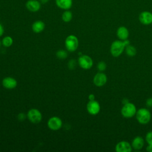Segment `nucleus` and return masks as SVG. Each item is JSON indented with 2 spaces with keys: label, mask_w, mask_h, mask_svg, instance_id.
<instances>
[{
  "label": "nucleus",
  "mask_w": 152,
  "mask_h": 152,
  "mask_svg": "<svg viewBox=\"0 0 152 152\" xmlns=\"http://www.w3.org/2000/svg\"><path fill=\"white\" fill-rule=\"evenodd\" d=\"M136 118L141 124H147L151 119V113L146 108H141L136 112Z\"/></svg>",
  "instance_id": "nucleus-1"
},
{
  "label": "nucleus",
  "mask_w": 152,
  "mask_h": 152,
  "mask_svg": "<svg viewBox=\"0 0 152 152\" xmlns=\"http://www.w3.org/2000/svg\"><path fill=\"white\" fill-rule=\"evenodd\" d=\"M125 46L122 40H115L111 44L110 51L112 55L114 57H118L124 52Z\"/></svg>",
  "instance_id": "nucleus-2"
},
{
  "label": "nucleus",
  "mask_w": 152,
  "mask_h": 152,
  "mask_svg": "<svg viewBox=\"0 0 152 152\" xmlns=\"http://www.w3.org/2000/svg\"><path fill=\"white\" fill-rule=\"evenodd\" d=\"M121 114L125 118H131L136 114L137 109L135 106L130 102H128L122 106L121 109Z\"/></svg>",
  "instance_id": "nucleus-3"
},
{
  "label": "nucleus",
  "mask_w": 152,
  "mask_h": 152,
  "mask_svg": "<svg viewBox=\"0 0 152 152\" xmlns=\"http://www.w3.org/2000/svg\"><path fill=\"white\" fill-rule=\"evenodd\" d=\"M65 45L69 52L75 51L78 46V38L74 35L68 36L65 41Z\"/></svg>",
  "instance_id": "nucleus-4"
},
{
  "label": "nucleus",
  "mask_w": 152,
  "mask_h": 152,
  "mask_svg": "<svg viewBox=\"0 0 152 152\" xmlns=\"http://www.w3.org/2000/svg\"><path fill=\"white\" fill-rule=\"evenodd\" d=\"M27 117L31 122L33 124H38L41 121L42 116L38 109H31L28 110L27 113Z\"/></svg>",
  "instance_id": "nucleus-5"
},
{
  "label": "nucleus",
  "mask_w": 152,
  "mask_h": 152,
  "mask_svg": "<svg viewBox=\"0 0 152 152\" xmlns=\"http://www.w3.org/2000/svg\"><path fill=\"white\" fill-rule=\"evenodd\" d=\"M78 64L81 68L84 69H88L91 68L93 62L91 57L88 55H81L78 58Z\"/></svg>",
  "instance_id": "nucleus-6"
},
{
  "label": "nucleus",
  "mask_w": 152,
  "mask_h": 152,
  "mask_svg": "<svg viewBox=\"0 0 152 152\" xmlns=\"http://www.w3.org/2000/svg\"><path fill=\"white\" fill-rule=\"evenodd\" d=\"M62 125V122L61 119L57 116H53L50 118L48 122V126L49 128L53 131L59 129L61 128Z\"/></svg>",
  "instance_id": "nucleus-7"
},
{
  "label": "nucleus",
  "mask_w": 152,
  "mask_h": 152,
  "mask_svg": "<svg viewBox=\"0 0 152 152\" xmlns=\"http://www.w3.org/2000/svg\"><path fill=\"white\" fill-rule=\"evenodd\" d=\"M87 110L90 114L92 115H96L100 112V104L98 102L94 100H90L87 104Z\"/></svg>",
  "instance_id": "nucleus-8"
},
{
  "label": "nucleus",
  "mask_w": 152,
  "mask_h": 152,
  "mask_svg": "<svg viewBox=\"0 0 152 152\" xmlns=\"http://www.w3.org/2000/svg\"><path fill=\"white\" fill-rule=\"evenodd\" d=\"M107 82L106 75L102 72L97 73L93 78V83L97 87H102Z\"/></svg>",
  "instance_id": "nucleus-9"
},
{
  "label": "nucleus",
  "mask_w": 152,
  "mask_h": 152,
  "mask_svg": "<svg viewBox=\"0 0 152 152\" xmlns=\"http://www.w3.org/2000/svg\"><path fill=\"white\" fill-rule=\"evenodd\" d=\"M132 148L131 145L126 141H121L115 146V150L117 152H131Z\"/></svg>",
  "instance_id": "nucleus-10"
},
{
  "label": "nucleus",
  "mask_w": 152,
  "mask_h": 152,
  "mask_svg": "<svg viewBox=\"0 0 152 152\" xmlns=\"http://www.w3.org/2000/svg\"><path fill=\"white\" fill-rule=\"evenodd\" d=\"M139 20L144 25H149L152 23V13L144 11L139 15Z\"/></svg>",
  "instance_id": "nucleus-11"
},
{
  "label": "nucleus",
  "mask_w": 152,
  "mask_h": 152,
  "mask_svg": "<svg viewBox=\"0 0 152 152\" xmlns=\"http://www.w3.org/2000/svg\"><path fill=\"white\" fill-rule=\"evenodd\" d=\"M26 8L30 12H35L41 8V3L37 0H28L26 4Z\"/></svg>",
  "instance_id": "nucleus-12"
},
{
  "label": "nucleus",
  "mask_w": 152,
  "mask_h": 152,
  "mask_svg": "<svg viewBox=\"0 0 152 152\" xmlns=\"http://www.w3.org/2000/svg\"><path fill=\"white\" fill-rule=\"evenodd\" d=\"M2 85L5 88L7 89H12L17 86V82L15 78L10 77H7L3 79Z\"/></svg>",
  "instance_id": "nucleus-13"
},
{
  "label": "nucleus",
  "mask_w": 152,
  "mask_h": 152,
  "mask_svg": "<svg viewBox=\"0 0 152 152\" xmlns=\"http://www.w3.org/2000/svg\"><path fill=\"white\" fill-rule=\"evenodd\" d=\"M144 144V139L140 137V136H137L135 137L131 143V146L132 148H133L135 150H140L142 149Z\"/></svg>",
  "instance_id": "nucleus-14"
},
{
  "label": "nucleus",
  "mask_w": 152,
  "mask_h": 152,
  "mask_svg": "<svg viewBox=\"0 0 152 152\" xmlns=\"http://www.w3.org/2000/svg\"><path fill=\"white\" fill-rule=\"evenodd\" d=\"M57 7L62 10H69L72 5V0H55Z\"/></svg>",
  "instance_id": "nucleus-15"
},
{
  "label": "nucleus",
  "mask_w": 152,
  "mask_h": 152,
  "mask_svg": "<svg viewBox=\"0 0 152 152\" xmlns=\"http://www.w3.org/2000/svg\"><path fill=\"white\" fill-rule=\"evenodd\" d=\"M116 35L120 40H124L128 39L129 36V31L126 27L121 26L116 31Z\"/></svg>",
  "instance_id": "nucleus-16"
},
{
  "label": "nucleus",
  "mask_w": 152,
  "mask_h": 152,
  "mask_svg": "<svg viewBox=\"0 0 152 152\" xmlns=\"http://www.w3.org/2000/svg\"><path fill=\"white\" fill-rule=\"evenodd\" d=\"M32 30L33 31L36 33H39L42 32L45 27V23L40 20H37L34 21L33 24H32Z\"/></svg>",
  "instance_id": "nucleus-17"
},
{
  "label": "nucleus",
  "mask_w": 152,
  "mask_h": 152,
  "mask_svg": "<svg viewBox=\"0 0 152 152\" xmlns=\"http://www.w3.org/2000/svg\"><path fill=\"white\" fill-rule=\"evenodd\" d=\"M72 18V13L69 10H65L62 14V20L65 23L69 22Z\"/></svg>",
  "instance_id": "nucleus-18"
},
{
  "label": "nucleus",
  "mask_w": 152,
  "mask_h": 152,
  "mask_svg": "<svg viewBox=\"0 0 152 152\" xmlns=\"http://www.w3.org/2000/svg\"><path fill=\"white\" fill-rule=\"evenodd\" d=\"M125 52L128 56H134L137 53V50L134 46L129 45L125 47Z\"/></svg>",
  "instance_id": "nucleus-19"
},
{
  "label": "nucleus",
  "mask_w": 152,
  "mask_h": 152,
  "mask_svg": "<svg viewBox=\"0 0 152 152\" xmlns=\"http://www.w3.org/2000/svg\"><path fill=\"white\" fill-rule=\"evenodd\" d=\"M2 44L5 47H10L12 45L13 43V40L11 37L10 36H6L3 38L2 39Z\"/></svg>",
  "instance_id": "nucleus-20"
},
{
  "label": "nucleus",
  "mask_w": 152,
  "mask_h": 152,
  "mask_svg": "<svg viewBox=\"0 0 152 152\" xmlns=\"http://www.w3.org/2000/svg\"><path fill=\"white\" fill-rule=\"evenodd\" d=\"M67 55V52L64 50H59L56 52V56L59 59H65Z\"/></svg>",
  "instance_id": "nucleus-21"
},
{
  "label": "nucleus",
  "mask_w": 152,
  "mask_h": 152,
  "mask_svg": "<svg viewBox=\"0 0 152 152\" xmlns=\"http://www.w3.org/2000/svg\"><path fill=\"white\" fill-rule=\"evenodd\" d=\"M145 140L148 144L152 146V131L148 132L145 136Z\"/></svg>",
  "instance_id": "nucleus-22"
},
{
  "label": "nucleus",
  "mask_w": 152,
  "mask_h": 152,
  "mask_svg": "<svg viewBox=\"0 0 152 152\" xmlns=\"http://www.w3.org/2000/svg\"><path fill=\"white\" fill-rule=\"evenodd\" d=\"M97 69L99 71H103L106 69V64L105 62H103V61H101V62H99L97 64Z\"/></svg>",
  "instance_id": "nucleus-23"
},
{
  "label": "nucleus",
  "mask_w": 152,
  "mask_h": 152,
  "mask_svg": "<svg viewBox=\"0 0 152 152\" xmlns=\"http://www.w3.org/2000/svg\"><path fill=\"white\" fill-rule=\"evenodd\" d=\"M68 68L71 69H74L76 66V61H75V60H74V59L70 60L68 64Z\"/></svg>",
  "instance_id": "nucleus-24"
},
{
  "label": "nucleus",
  "mask_w": 152,
  "mask_h": 152,
  "mask_svg": "<svg viewBox=\"0 0 152 152\" xmlns=\"http://www.w3.org/2000/svg\"><path fill=\"white\" fill-rule=\"evenodd\" d=\"M146 105L149 107H152V98H149L146 100Z\"/></svg>",
  "instance_id": "nucleus-25"
},
{
  "label": "nucleus",
  "mask_w": 152,
  "mask_h": 152,
  "mask_svg": "<svg viewBox=\"0 0 152 152\" xmlns=\"http://www.w3.org/2000/svg\"><path fill=\"white\" fill-rule=\"evenodd\" d=\"M25 118V115L24 113H20L19 115H18V119L21 121H23L24 120Z\"/></svg>",
  "instance_id": "nucleus-26"
},
{
  "label": "nucleus",
  "mask_w": 152,
  "mask_h": 152,
  "mask_svg": "<svg viewBox=\"0 0 152 152\" xmlns=\"http://www.w3.org/2000/svg\"><path fill=\"white\" fill-rule=\"evenodd\" d=\"M123 41V43H124V45H125V46L126 47V46H128V45H129V40H128V39H126V40H122Z\"/></svg>",
  "instance_id": "nucleus-27"
},
{
  "label": "nucleus",
  "mask_w": 152,
  "mask_h": 152,
  "mask_svg": "<svg viewBox=\"0 0 152 152\" xmlns=\"http://www.w3.org/2000/svg\"><path fill=\"white\" fill-rule=\"evenodd\" d=\"M4 33V27L0 23V36H1Z\"/></svg>",
  "instance_id": "nucleus-28"
},
{
  "label": "nucleus",
  "mask_w": 152,
  "mask_h": 152,
  "mask_svg": "<svg viewBox=\"0 0 152 152\" xmlns=\"http://www.w3.org/2000/svg\"><path fill=\"white\" fill-rule=\"evenodd\" d=\"M94 99H95V97H94V95L93 94H90L88 96V99L90 100H94Z\"/></svg>",
  "instance_id": "nucleus-29"
},
{
  "label": "nucleus",
  "mask_w": 152,
  "mask_h": 152,
  "mask_svg": "<svg viewBox=\"0 0 152 152\" xmlns=\"http://www.w3.org/2000/svg\"><path fill=\"white\" fill-rule=\"evenodd\" d=\"M146 150H147V151H149V152H152V146L148 145L147 147Z\"/></svg>",
  "instance_id": "nucleus-30"
},
{
  "label": "nucleus",
  "mask_w": 152,
  "mask_h": 152,
  "mask_svg": "<svg viewBox=\"0 0 152 152\" xmlns=\"http://www.w3.org/2000/svg\"><path fill=\"white\" fill-rule=\"evenodd\" d=\"M49 0H40V2L43 4H45V3H47L48 2Z\"/></svg>",
  "instance_id": "nucleus-31"
},
{
  "label": "nucleus",
  "mask_w": 152,
  "mask_h": 152,
  "mask_svg": "<svg viewBox=\"0 0 152 152\" xmlns=\"http://www.w3.org/2000/svg\"><path fill=\"white\" fill-rule=\"evenodd\" d=\"M0 46H1V42H0Z\"/></svg>",
  "instance_id": "nucleus-32"
}]
</instances>
